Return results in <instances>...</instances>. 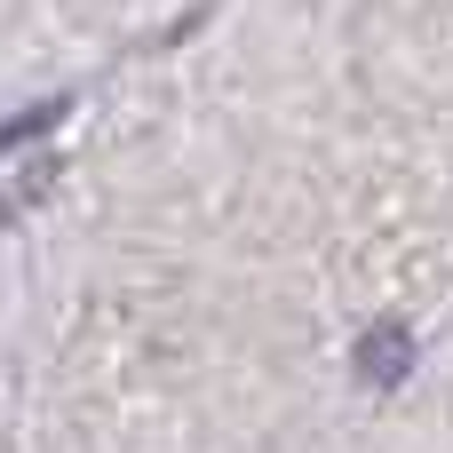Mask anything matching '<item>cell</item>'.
<instances>
[{
	"label": "cell",
	"mask_w": 453,
	"mask_h": 453,
	"mask_svg": "<svg viewBox=\"0 0 453 453\" xmlns=\"http://www.w3.org/2000/svg\"><path fill=\"white\" fill-rule=\"evenodd\" d=\"M64 111H72L64 96H56V104H32V111H16V119L0 127V151H16V143H32V135H48V127L64 119Z\"/></svg>",
	"instance_id": "obj_2"
},
{
	"label": "cell",
	"mask_w": 453,
	"mask_h": 453,
	"mask_svg": "<svg viewBox=\"0 0 453 453\" xmlns=\"http://www.w3.org/2000/svg\"><path fill=\"white\" fill-rule=\"evenodd\" d=\"M406 366H414V334H406L398 319H382V326H366V334H358V374H366L374 390L406 382Z\"/></svg>",
	"instance_id": "obj_1"
},
{
	"label": "cell",
	"mask_w": 453,
	"mask_h": 453,
	"mask_svg": "<svg viewBox=\"0 0 453 453\" xmlns=\"http://www.w3.org/2000/svg\"><path fill=\"white\" fill-rule=\"evenodd\" d=\"M0 223H8V199H0Z\"/></svg>",
	"instance_id": "obj_3"
}]
</instances>
